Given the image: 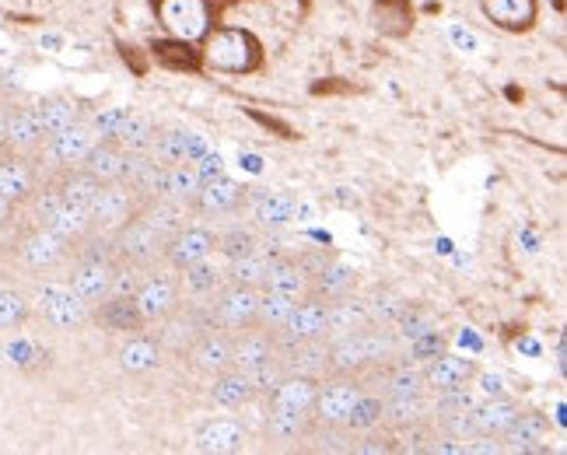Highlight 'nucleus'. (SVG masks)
Returning a JSON list of instances; mask_svg holds the SVG:
<instances>
[{
	"label": "nucleus",
	"mask_w": 567,
	"mask_h": 455,
	"mask_svg": "<svg viewBox=\"0 0 567 455\" xmlns=\"http://www.w3.org/2000/svg\"><path fill=\"white\" fill-rule=\"evenodd\" d=\"M204 68L221 71V74H259L267 68V50L256 32L238 29V25H214L204 42Z\"/></svg>",
	"instance_id": "nucleus-1"
},
{
	"label": "nucleus",
	"mask_w": 567,
	"mask_h": 455,
	"mask_svg": "<svg viewBox=\"0 0 567 455\" xmlns=\"http://www.w3.org/2000/svg\"><path fill=\"white\" fill-rule=\"evenodd\" d=\"M228 4L231 0H151L158 25L172 39L186 42H204V35L221 21V11Z\"/></svg>",
	"instance_id": "nucleus-2"
},
{
	"label": "nucleus",
	"mask_w": 567,
	"mask_h": 455,
	"mask_svg": "<svg viewBox=\"0 0 567 455\" xmlns=\"http://www.w3.org/2000/svg\"><path fill=\"white\" fill-rule=\"evenodd\" d=\"M113 235V252H116V263H130V267H137V270H147V267H155L158 259L165 256V238L151 228L144 218H130L126 225H120L116 231H109Z\"/></svg>",
	"instance_id": "nucleus-3"
},
{
	"label": "nucleus",
	"mask_w": 567,
	"mask_h": 455,
	"mask_svg": "<svg viewBox=\"0 0 567 455\" xmlns=\"http://www.w3.org/2000/svg\"><path fill=\"white\" fill-rule=\"evenodd\" d=\"M95 141H99V134L92 130V123L78 120L68 130H60V134H50L32 158L50 162V172L56 176V172H63V168H78L84 162V155L95 147Z\"/></svg>",
	"instance_id": "nucleus-4"
},
{
	"label": "nucleus",
	"mask_w": 567,
	"mask_h": 455,
	"mask_svg": "<svg viewBox=\"0 0 567 455\" xmlns=\"http://www.w3.org/2000/svg\"><path fill=\"white\" fill-rule=\"evenodd\" d=\"M256 309H259V288H243V285H221L210 301L214 327L228 333L256 327Z\"/></svg>",
	"instance_id": "nucleus-5"
},
{
	"label": "nucleus",
	"mask_w": 567,
	"mask_h": 455,
	"mask_svg": "<svg viewBox=\"0 0 567 455\" xmlns=\"http://www.w3.org/2000/svg\"><path fill=\"white\" fill-rule=\"evenodd\" d=\"M137 210H141V200L134 197V189L123 186V183H105L95 193V200L89 204L95 231H116L120 225H126L130 218H134Z\"/></svg>",
	"instance_id": "nucleus-6"
},
{
	"label": "nucleus",
	"mask_w": 567,
	"mask_h": 455,
	"mask_svg": "<svg viewBox=\"0 0 567 455\" xmlns=\"http://www.w3.org/2000/svg\"><path fill=\"white\" fill-rule=\"evenodd\" d=\"M92 319L99 322L102 330H109V333L134 337V333L147 330V319H144L141 306H137V298L134 294H120V291H109L102 301H95Z\"/></svg>",
	"instance_id": "nucleus-7"
},
{
	"label": "nucleus",
	"mask_w": 567,
	"mask_h": 455,
	"mask_svg": "<svg viewBox=\"0 0 567 455\" xmlns=\"http://www.w3.org/2000/svg\"><path fill=\"white\" fill-rule=\"evenodd\" d=\"M39 312H42V319L50 322V327L68 333V330H78V327L89 322V301H81L71 288L50 285V288L39 291Z\"/></svg>",
	"instance_id": "nucleus-8"
},
{
	"label": "nucleus",
	"mask_w": 567,
	"mask_h": 455,
	"mask_svg": "<svg viewBox=\"0 0 567 455\" xmlns=\"http://www.w3.org/2000/svg\"><path fill=\"white\" fill-rule=\"evenodd\" d=\"M249 189L243 183H235L228 176H217V179H207L196 189V197L189 200V210L204 214V218H221V214H235L238 207L246 204Z\"/></svg>",
	"instance_id": "nucleus-9"
},
{
	"label": "nucleus",
	"mask_w": 567,
	"mask_h": 455,
	"mask_svg": "<svg viewBox=\"0 0 567 455\" xmlns=\"http://www.w3.org/2000/svg\"><path fill=\"white\" fill-rule=\"evenodd\" d=\"M361 396V382L358 379H333L330 382H319V393H316V406H312V417L322 424H333L343 427L347 414H351L354 400Z\"/></svg>",
	"instance_id": "nucleus-10"
},
{
	"label": "nucleus",
	"mask_w": 567,
	"mask_h": 455,
	"mask_svg": "<svg viewBox=\"0 0 567 455\" xmlns=\"http://www.w3.org/2000/svg\"><path fill=\"white\" fill-rule=\"evenodd\" d=\"M39 165L25 155H0V200L11 207H25V200L39 186Z\"/></svg>",
	"instance_id": "nucleus-11"
},
{
	"label": "nucleus",
	"mask_w": 567,
	"mask_h": 455,
	"mask_svg": "<svg viewBox=\"0 0 567 455\" xmlns=\"http://www.w3.org/2000/svg\"><path fill=\"white\" fill-rule=\"evenodd\" d=\"M47 141V130L39 123L35 105H11L8 130H4V155H25L32 158Z\"/></svg>",
	"instance_id": "nucleus-12"
},
{
	"label": "nucleus",
	"mask_w": 567,
	"mask_h": 455,
	"mask_svg": "<svg viewBox=\"0 0 567 455\" xmlns=\"http://www.w3.org/2000/svg\"><path fill=\"white\" fill-rule=\"evenodd\" d=\"M480 11H484V18L494 29L508 32V35L533 32L539 21L536 0H480Z\"/></svg>",
	"instance_id": "nucleus-13"
},
{
	"label": "nucleus",
	"mask_w": 567,
	"mask_h": 455,
	"mask_svg": "<svg viewBox=\"0 0 567 455\" xmlns=\"http://www.w3.org/2000/svg\"><path fill=\"white\" fill-rule=\"evenodd\" d=\"M186 351H189V361H193L196 372H204V375L214 379V375H221L231 368V333L214 327V330L196 337Z\"/></svg>",
	"instance_id": "nucleus-14"
},
{
	"label": "nucleus",
	"mask_w": 567,
	"mask_h": 455,
	"mask_svg": "<svg viewBox=\"0 0 567 455\" xmlns=\"http://www.w3.org/2000/svg\"><path fill=\"white\" fill-rule=\"evenodd\" d=\"M147 56L158 63L165 71H176V74H204V50L200 42H186V39H155L151 42Z\"/></svg>",
	"instance_id": "nucleus-15"
},
{
	"label": "nucleus",
	"mask_w": 567,
	"mask_h": 455,
	"mask_svg": "<svg viewBox=\"0 0 567 455\" xmlns=\"http://www.w3.org/2000/svg\"><path fill=\"white\" fill-rule=\"evenodd\" d=\"M277 358V343H274V333L264 330V327H249V330H238L231 337V368L238 372H252V368L267 364Z\"/></svg>",
	"instance_id": "nucleus-16"
},
{
	"label": "nucleus",
	"mask_w": 567,
	"mask_h": 455,
	"mask_svg": "<svg viewBox=\"0 0 567 455\" xmlns=\"http://www.w3.org/2000/svg\"><path fill=\"white\" fill-rule=\"evenodd\" d=\"M207 256H214V231L186 225L183 231H176L165 242V256L162 259H168V263L176 267V270H186V267L200 263V259H207Z\"/></svg>",
	"instance_id": "nucleus-17"
},
{
	"label": "nucleus",
	"mask_w": 567,
	"mask_h": 455,
	"mask_svg": "<svg viewBox=\"0 0 567 455\" xmlns=\"http://www.w3.org/2000/svg\"><path fill=\"white\" fill-rule=\"evenodd\" d=\"M134 298H137V306H141L147 322H162L172 309L179 306V288H176V280H172V277H158L155 273V277L141 280Z\"/></svg>",
	"instance_id": "nucleus-18"
},
{
	"label": "nucleus",
	"mask_w": 567,
	"mask_h": 455,
	"mask_svg": "<svg viewBox=\"0 0 567 455\" xmlns=\"http://www.w3.org/2000/svg\"><path fill=\"white\" fill-rule=\"evenodd\" d=\"M372 316H368V301L354 298V294H343L337 301H326V340H337L347 333H358L364 330Z\"/></svg>",
	"instance_id": "nucleus-19"
},
{
	"label": "nucleus",
	"mask_w": 567,
	"mask_h": 455,
	"mask_svg": "<svg viewBox=\"0 0 567 455\" xmlns=\"http://www.w3.org/2000/svg\"><path fill=\"white\" fill-rule=\"evenodd\" d=\"M68 242H63L60 235H53L47 225H35L25 238H21V246H18V252H21V259H25L29 267H35V270H47V267H56L63 256H68Z\"/></svg>",
	"instance_id": "nucleus-20"
},
{
	"label": "nucleus",
	"mask_w": 567,
	"mask_h": 455,
	"mask_svg": "<svg viewBox=\"0 0 567 455\" xmlns=\"http://www.w3.org/2000/svg\"><path fill=\"white\" fill-rule=\"evenodd\" d=\"M354 280H358L354 267L343 263V259H337V256H330V259H326V267L309 277V298L337 301V298L354 291Z\"/></svg>",
	"instance_id": "nucleus-21"
},
{
	"label": "nucleus",
	"mask_w": 567,
	"mask_h": 455,
	"mask_svg": "<svg viewBox=\"0 0 567 455\" xmlns=\"http://www.w3.org/2000/svg\"><path fill=\"white\" fill-rule=\"evenodd\" d=\"M207 151V144L189 134V130H158L155 144H151V155H155L162 165H179V162H196Z\"/></svg>",
	"instance_id": "nucleus-22"
},
{
	"label": "nucleus",
	"mask_w": 567,
	"mask_h": 455,
	"mask_svg": "<svg viewBox=\"0 0 567 455\" xmlns=\"http://www.w3.org/2000/svg\"><path fill=\"white\" fill-rule=\"evenodd\" d=\"M476 375V361L445 351L442 358H434L424 364V379L427 385L439 393V389H455V385H470V379Z\"/></svg>",
	"instance_id": "nucleus-23"
},
{
	"label": "nucleus",
	"mask_w": 567,
	"mask_h": 455,
	"mask_svg": "<svg viewBox=\"0 0 567 455\" xmlns=\"http://www.w3.org/2000/svg\"><path fill=\"white\" fill-rule=\"evenodd\" d=\"M267 291H277V294H288L295 301L309 298V273L298 267V259L288 256V252H274V263H270V273H267Z\"/></svg>",
	"instance_id": "nucleus-24"
},
{
	"label": "nucleus",
	"mask_w": 567,
	"mask_h": 455,
	"mask_svg": "<svg viewBox=\"0 0 567 455\" xmlns=\"http://www.w3.org/2000/svg\"><path fill=\"white\" fill-rule=\"evenodd\" d=\"M372 21H375V32L385 39H406L413 32V4L410 0H375L372 4Z\"/></svg>",
	"instance_id": "nucleus-25"
},
{
	"label": "nucleus",
	"mask_w": 567,
	"mask_h": 455,
	"mask_svg": "<svg viewBox=\"0 0 567 455\" xmlns=\"http://www.w3.org/2000/svg\"><path fill=\"white\" fill-rule=\"evenodd\" d=\"M243 445H246V431H243V424H235V421H214L193 438V448L204 452V455L243 452Z\"/></svg>",
	"instance_id": "nucleus-26"
},
{
	"label": "nucleus",
	"mask_w": 567,
	"mask_h": 455,
	"mask_svg": "<svg viewBox=\"0 0 567 455\" xmlns=\"http://www.w3.org/2000/svg\"><path fill=\"white\" fill-rule=\"evenodd\" d=\"M501 438H505L518 452H536V448H543V442L550 438V421L543 417V414H533V410H526V414L518 410L512 427Z\"/></svg>",
	"instance_id": "nucleus-27"
},
{
	"label": "nucleus",
	"mask_w": 567,
	"mask_h": 455,
	"mask_svg": "<svg viewBox=\"0 0 567 455\" xmlns=\"http://www.w3.org/2000/svg\"><path fill=\"white\" fill-rule=\"evenodd\" d=\"M270 263H274V256L264 252V246H259L256 252H249V256L228 259V267H225V285H243V288H259V291H264L267 273H270Z\"/></svg>",
	"instance_id": "nucleus-28"
},
{
	"label": "nucleus",
	"mask_w": 567,
	"mask_h": 455,
	"mask_svg": "<svg viewBox=\"0 0 567 455\" xmlns=\"http://www.w3.org/2000/svg\"><path fill=\"white\" fill-rule=\"evenodd\" d=\"M186 214H189V207L186 204H176V200H168V197H158V200H147V204H141V210H137V218H144L151 228H155L165 242L176 231H183L186 228Z\"/></svg>",
	"instance_id": "nucleus-29"
},
{
	"label": "nucleus",
	"mask_w": 567,
	"mask_h": 455,
	"mask_svg": "<svg viewBox=\"0 0 567 455\" xmlns=\"http://www.w3.org/2000/svg\"><path fill=\"white\" fill-rule=\"evenodd\" d=\"M123 155H126V151L116 141L99 137L95 147L89 151V155H84L81 168L92 172L99 183H120V176H123Z\"/></svg>",
	"instance_id": "nucleus-30"
},
{
	"label": "nucleus",
	"mask_w": 567,
	"mask_h": 455,
	"mask_svg": "<svg viewBox=\"0 0 567 455\" xmlns=\"http://www.w3.org/2000/svg\"><path fill=\"white\" fill-rule=\"evenodd\" d=\"M47 228H50L53 235H60L63 242H68L71 249H74V246L81 242L84 235H92V231H95L89 207H78V204H60V207H56V210L50 214Z\"/></svg>",
	"instance_id": "nucleus-31"
},
{
	"label": "nucleus",
	"mask_w": 567,
	"mask_h": 455,
	"mask_svg": "<svg viewBox=\"0 0 567 455\" xmlns=\"http://www.w3.org/2000/svg\"><path fill=\"white\" fill-rule=\"evenodd\" d=\"M431 417V403L421 396H382V424L392 431H403L410 424H417Z\"/></svg>",
	"instance_id": "nucleus-32"
},
{
	"label": "nucleus",
	"mask_w": 567,
	"mask_h": 455,
	"mask_svg": "<svg viewBox=\"0 0 567 455\" xmlns=\"http://www.w3.org/2000/svg\"><path fill=\"white\" fill-rule=\"evenodd\" d=\"M53 183H56V189H60L63 204H78V207H89V204L95 200V193L105 186V183H99V179L92 176V172H84L81 165H78V168H63V172H56Z\"/></svg>",
	"instance_id": "nucleus-33"
},
{
	"label": "nucleus",
	"mask_w": 567,
	"mask_h": 455,
	"mask_svg": "<svg viewBox=\"0 0 567 455\" xmlns=\"http://www.w3.org/2000/svg\"><path fill=\"white\" fill-rule=\"evenodd\" d=\"M312 424H316L312 414H301V410H288V406H270L267 417V431L274 442H305Z\"/></svg>",
	"instance_id": "nucleus-34"
},
{
	"label": "nucleus",
	"mask_w": 567,
	"mask_h": 455,
	"mask_svg": "<svg viewBox=\"0 0 567 455\" xmlns=\"http://www.w3.org/2000/svg\"><path fill=\"white\" fill-rule=\"evenodd\" d=\"M316 393H319V379L288 375L277 385V393L270 396V406H288V410H301V414H312Z\"/></svg>",
	"instance_id": "nucleus-35"
},
{
	"label": "nucleus",
	"mask_w": 567,
	"mask_h": 455,
	"mask_svg": "<svg viewBox=\"0 0 567 455\" xmlns=\"http://www.w3.org/2000/svg\"><path fill=\"white\" fill-rule=\"evenodd\" d=\"M473 414H476L480 435L501 438V435H505V431L512 427V421H515V414H518V406L508 403V400H501V396H487V403H476V406H473Z\"/></svg>",
	"instance_id": "nucleus-36"
},
{
	"label": "nucleus",
	"mask_w": 567,
	"mask_h": 455,
	"mask_svg": "<svg viewBox=\"0 0 567 455\" xmlns=\"http://www.w3.org/2000/svg\"><path fill=\"white\" fill-rule=\"evenodd\" d=\"M210 396H214L217 406H228V410L246 406L249 400H256V396H252V382H249V375H246V372H238V368H228V372L214 375Z\"/></svg>",
	"instance_id": "nucleus-37"
},
{
	"label": "nucleus",
	"mask_w": 567,
	"mask_h": 455,
	"mask_svg": "<svg viewBox=\"0 0 567 455\" xmlns=\"http://www.w3.org/2000/svg\"><path fill=\"white\" fill-rule=\"evenodd\" d=\"M295 210H298V200L291 193H264V197H256L252 204V218L259 228H280L295 218Z\"/></svg>",
	"instance_id": "nucleus-38"
},
{
	"label": "nucleus",
	"mask_w": 567,
	"mask_h": 455,
	"mask_svg": "<svg viewBox=\"0 0 567 455\" xmlns=\"http://www.w3.org/2000/svg\"><path fill=\"white\" fill-rule=\"evenodd\" d=\"M179 273H183V291H186V298H196V301L214 298V291L225 285V270H217L210 263V256L200 259V263L179 270Z\"/></svg>",
	"instance_id": "nucleus-39"
},
{
	"label": "nucleus",
	"mask_w": 567,
	"mask_h": 455,
	"mask_svg": "<svg viewBox=\"0 0 567 455\" xmlns=\"http://www.w3.org/2000/svg\"><path fill=\"white\" fill-rule=\"evenodd\" d=\"M162 361V347L155 340H147L141 333H134L120 351V364L126 368L130 375H141V372H151V368H158Z\"/></svg>",
	"instance_id": "nucleus-40"
},
{
	"label": "nucleus",
	"mask_w": 567,
	"mask_h": 455,
	"mask_svg": "<svg viewBox=\"0 0 567 455\" xmlns=\"http://www.w3.org/2000/svg\"><path fill=\"white\" fill-rule=\"evenodd\" d=\"M379 424H382V393H375V389H361V396L354 400L343 427L351 431V435H364V431H375Z\"/></svg>",
	"instance_id": "nucleus-41"
},
{
	"label": "nucleus",
	"mask_w": 567,
	"mask_h": 455,
	"mask_svg": "<svg viewBox=\"0 0 567 455\" xmlns=\"http://www.w3.org/2000/svg\"><path fill=\"white\" fill-rule=\"evenodd\" d=\"M155 134H158V123L151 120L147 113H130L123 120V126L116 130V144L123 151H151V144H155Z\"/></svg>",
	"instance_id": "nucleus-42"
},
{
	"label": "nucleus",
	"mask_w": 567,
	"mask_h": 455,
	"mask_svg": "<svg viewBox=\"0 0 567 455\" xmlns=\"http://www.w3.org/2000/svg\"><path fill=\"white\" fill-rule=\"evenodd\" d=\"M200 172H196L193 162H179V165H168L165 168V197L176 200V204H186L196 197V189H200Z\"/></svg>",
	"instance_id": "nucleus-43"
},
{
	"label": "nucleus",
	"mask_w": 567,
	"mask_h": 455,
	"mask_svg": "<svg viewBox=\"0 0 567 455\" xmlns=\"http://www.w3.org/2000/svg\"><path fill=\"white\" fill-rule=\"evenodd\" d=\"M259 249V231L252 225H231L221 235H214V252H221L225 259H238V256H249Z\"/></svg>",
	"instance_id": "nucleus-44"
},
{
	"label": "nucleus",
	"mask_w": 567,
	"mask_h": 455,
	"mask_svg": "<svg viewBox=\"0 0 567 455\" xmlns=\"http://www.w3.org/2000/svg\"><path fill=\"white\" fill-rule=\"evenodd\" d=\"M291 309H295V298H288V294H277V291H259V309H256V327H264V330H280L284 322H288V316H291Z\"/></svg>",
	"instance_id": "nucleus-45"
},
{
	"label": "nucleus",
	"mask_w": 567,
	"mask_h": 455,
	"mask_svg": "<svg viewBox=\"0 0 567 455\" xmlns=\"http://www.w3.org/2000/svg\"><path fill=\"white\" fill-rule=\"evenodd\" d=\"M35 113H39L42 130H47V137H50V134H60V130H68L71 123L81 120L78 105H74L71 99H47L42 105H35Z\"/></svg>",
	"instance_id": "nucleus-46"
},
{
	"label": "nucleus",
	"mask_w": 567,
	"mask_h": 455,
	"mask_svg": "<svg viewBox=\"0 0 567 455\" xmlns=\"http://www.w3.org/2000/svg\"><path fill=\"white\" fill-rule=\"evenodd\" d=\"M445 351H449V340L439 330H427L421 337L406 340V361H413V364H427L434 358H442Z\"/></svg>",
	"instance_id": "nucleus-47"
},
{
	"label": "nucleus",
	"mask_w": 567,
	"mask_h": 455,
	"mask_svg": "<svg viewBox=\"0 0 567 455\" xmlns=\"http://www.w3.org/2000/svg\"><path fill=\"white\" fill-rule=\"evenodd\" d=\"M288 379V368H284L280 358L267 361V364H259L249 372V382H252V396H274L277 393V385Z\"/></svg>",
	"instance_id": "nucleus-48"
},
{
	"label": "nucleus",
	"mask_w": 567,
	"mask_h": 455,
	"mask_svg": "<svg viewBox=\"0 0 567 455\" xmlns=\"http://www.w3.org/2000/svg\"><path fill=\"white\" fill-rule=\"evenodd\" d=\"M406 306H410V301H406L403 294L385 291V294H379L375 301H368V316H372L375 327H396V319L406 312Z\"/></svg>",
	"instance_id": "nucleus-49"
},
{
	"label": "nucleus",
	"mask_w": 567,
	"mask_h": 455,
	"mask_svg": "<svg viewBox=\"0 0 567 455\" xmlns=\"http://www.w3.org/2000/svg\"><path fill=\"white\" fill-rule=\"evenodd\" d=\"M392 330H396V337L406 343V340L421 337V333H427V330H439V322H434V316H431L427 309H417V306L410 301L406 312L396 319V327H392Z\"/></svg>",
	"instance_id": "nucleus-50"
},
{
	"label": "nucleus",
	"mask_w": 567,
	"mask_h": 455,
	"mask_svg": "<svg viewBox=\"0 0 567 455\" xmlns=\"http://www.w3.org/2000/svg\"><path fill=\"white\" fill-rule=\"evenodd\" d=\"M476 406V396L470 385H455V389H439V396H434L431 417H445V414H455V410H470Z\"/></svg>",
	"instance_id": "nucleus-51"
},
{
	"label": "nucleus",
	"mask_w": 567,
	"mask_h": 455,
	"mask_svg": "<svg viewBox=\"0 0 567 455\" xmlns=\"http://www.w3.org/2000/svg\"><path fill=\"white\" fill-rule=\"evenodd\" d=\"M431 421L439 424V427L445 431V435L463 438V442H470V438H476V435H480L473 406H470V410H455V414H445V417H431Z\"/></svg>",
	"instance_id": "nucleus-52"
},
{
	"label": "nucleus",
	"mask_w": 567,
	"mask_h": 455,
	"mask_svg": "<svg viewBox=\"0 0 567 455\" xmlns=\"http://www.w3.org/2000/svg\"><path fill=\"white\" fill-rule=\"evenodd\" d=\"M29 319V301L18 291H0V330H18Z\"/></svg>",
	"instance_id": "nucleus-53"
},
{
	"label": "nucleus",
	"mask_w": 567,
	"mask_h": 455,
	"mask_svg": "<svg viewBox=\"0 0 567 455\" xmlns=\"http://www.w3.org/2000/svg\"><path fill=\"white\" fill-rule=\"evenodd\" d=\"M130 116V110H105V113H99L95 120H92V130L99 137H109L113 141L116 137V130L123 126V120Z\"/></svg>",
	"instance_id": "nucleus-54"
},
{
	"label": "nucleus",
	"mask_w": 567,
	"mask_h": 455,
	"mask_svg": "<svg viewBox=\"0 0 567 455\" xmlns=\"http://www.w3.org/2000/svg\"><path fill=\"white\" fill-rule=\"evenodd\" d=\"M196 172H200V179H217V176H225V158L217 155V151H204L200 158H196Z\"/></svg>",
	"instance_id": "nucleus-55"
},
{
	"label": "nucleus",
	"mask_w": 567,
	"mask_h": 455,
	"mask_svg": "<svg viewBox=\"0 0 567 455\" xmlns=\"http://www.w3.org/2000/svg\"><path fill=\"white\" fill-rule=\"evenodd\" d=\"M8 354H11L14 364H29L32 358H39V347H32V343L21 340V343H11V347H8Z\"/></svg>",
	"instance_id": "nucleus-56"
},
{
	"label": "nucleus",
	"mask_w": 567,
	"mask_h": 455,
	"mask_svg": "<svg viewBox=\"0 0 567 455\" xmlns=\"http://www.w3.org/2000/svg\"><path fill=\"white\" fill-rule=\"evenodd\" d=\"M480 389H484V396H501V393H505V379L484 372V375H480Z\"/></svg>",
	"instance_id": "nucleus-57"
},
{
	"label": "nucleus",
	"mask_w": 567,
	"mask_h": 455,
	"mask_svg": "<svg viewBox=\"0 0 567 455\" xmlns=\"http://www.w3.org/2000/svg\"><path fill=\"white\" fill-rule=\"evenodd\" d=\"M8 113H11V105L0 102V155H4V130H8Z\"/></svg>",
	"instance_id": "nucleus-58"
},
{
	"label": "nucleus",
	"mask_w": 567,
	"mask_h": 455,
	"mask_svg": "<svg viewBox=\"0 0 567 455\" xmlns=\"http://www.w3.org/2000/svg\"><path fill=\"white\" fill-rule=\"evenodd\" d=\"M11 214H14V207H11L8 200H0V228H4V225L11 221Z\"/></svg>",
	"instance_id": "nucleus-59"
}]
</instances>
